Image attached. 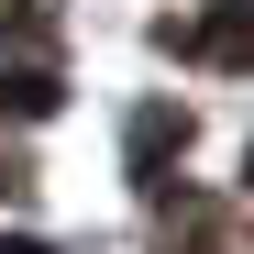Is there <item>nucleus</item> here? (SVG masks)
<instances>
[{
	"instance_id": "nucleus-6",
	"label": "nucleus",
	"mask_w": 254,
	"mask_h": 254,
	"mask_svg": "<svg viewBox=\"0 0 254 254\" xmlns=\"http://www.w3.org/2000/svg\"><path fill=\"white\" fill-rule=\"evenodd\" d=\"M243 166H254V155H243Z\"/></svg>"
},
{
	"instance_id": "nucleus-5",
	"label": "nucleus",
	"mask_w": 254,
	"mask_h": 254,
	"mask_svg": "<svg viewBox=\"0 0 254 254\" xmlns=\"http://www.w3.org/2000/svg\"><path fill=\"white\" fill-rule=\"evenodd\" d=\"M0 254H45V243H22V232H0Z\"/></svg>"
},
{
	"instance_id": "nucleus-3",
	"label": "nucleus",
	"mask_w": 254,
	"mask_h": 254,
	"mask_svg": "<svg viewBox=\"0 0 254 254\" xmlns=\"http://www.w3.org/2000/svg\"><path fill=\"white\" fill-rule=\"evenodd\" d=\"M0 111H22V122L56 111V77H45V66H11V77H0Z\"/></svg>"
},
{
	"instance_id": "nucleus-2",
	"label": "nucleus",
	"mask_w": 254,
	"mask_h": 254,
	"mask_svg": "<svg viewBox=\"0 0 254 254\" xmlns=\"http://www.w3.org/2000/svg\"><path fill=\"white\" fill-rule=\"evenodd\" d=\"M166 155H188V111L155 100V111L133 122V177H144V188H166Z\"/></svg>"
},
{
	"instance_id": "nucleus-4",
	"label": "nucleus",
	"mask_w": 254,
	"mask_h": 254,
	"mask_svg": "<svg viewBox=\"0 0 254 254\" xmlns=\"http://www.w3.org/2000/svg\"><path fill=\"white\" fill-rule=\"evenodd\" d=\"M0 33H11V45H45V33H56V0H11Z\"/></svg>"
},
{
	"instance_id": "nucleus-1",
	"label": "nucleus",
	"mask_w": 254,
	"mask_h": 254,
	"mask_svg": "<svg viewBox=\"0 0 254 254\" xmlns=\"http://www.w3.org/2000/svg\"><path fill=\"white\" fill-rule=\"evenodd\" d=\"M166 45L199 56V66H254V0H210V11L166 22Z\"/></svg>"
}]
</instances>
